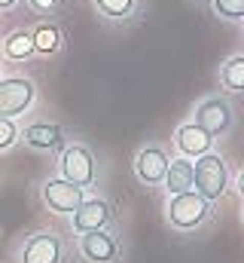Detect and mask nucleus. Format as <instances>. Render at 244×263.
<instances>
[{
	"instance_id": "obj_1",
	"label": "nucleus",
	"mask_w": 244,
	"mask_h": 263,
	"mask_svg": "<svg viewBox=\"0 0 244 263\" xmlns=\"http://www.w3.org/2000/svg\"><path fill=\"white\" fill-rule=\"evenodd\" d=\"M192 172H195V184H192L195 193H201L208 202H214V199H220L226 193V187H229V168H226L223 156L205 153V156L195 159Z\"/></svg>"
},
{
	"instance_id": "obj_17",
	"label": "nucleus",
	"mask_w": 244,
	"mask_h": 263,
	"mask_svg": "<svg viewBox=\"0 0 244 263\" xmlns=\"http://www.w3.org/2000/svg\"><path fill=\"white\" fill-rule=\"evenodd\" d=\"M220 83L229 92H244V55H232L220 67Z\"/></svg>"
},
{
	"instance_id": "obj_23",
	"label": "nucleus",
	"mask_w": 244,
	"mask_h": 263,
	"mask_svg": "<svg viewBox=\"0 0 244 263\" xmlns=\"http://www.w3.org/2000/svg\"><path fill=\"white\" fill-rule=\"evenodd\" d=\"M241 220H244V211H241Z\"/></svg>"
},
{
	"instance_id": "obj_20",
	"label": "nucleus",
	"mask_w": 244,
	"mask_h": 263,
	"mask_svg": "<svg viewBox=\"0 0 244 263\" xmlns=\"http://www.w3.org/2000/svg\"><path fill=\"white\" fill-rule=\"evenodd\" d=\"M28 6H31V12H37V15H52V12L61 9V0H28Z\"/></svg>"
},
{
	"instance_id": "obj_7",
	"label": "nucleus",
	"mask_w": 244,
	"mask_h": 263,
	"mask_svg": "<svg viewBox=\"0 0 244 263\" xmlns=\"http://www.w3.org/2000/svg\"><path fill=\"white\" fill-rule=\"evenodd\" d=\"M70 217H73V230L83 236V233H92V230H104L110 223L113 211H110V205L104 199H83L79 208Z\"/></svg>"
},
{
	"instance_id": "obj_4",
	"label": "nucleus",
	"mask_w": 244,
	"mask_h": 263,
	"mask_svg": "<svg viewBox=\"0 0 244 263\" xmlns=\"http://www.w3.org/2000/svg\"><path fill=\"white\" fill-rule=\"evenodd\" d=\"M208 211H211V202L201 196V193H195V190L177 193V196H171V202H168V217H171V223L177 230L198 227L208 217Z\"/></svg>"
},
{
	"instance_id": "obj_22",
	"label": "nucleus",
	"mask_w": 244,
	"mask_h": 263,
	"mask_svg": "<svg viewBox=\"0 0 244 263\" xmlns=\"http://www.w3.org/2000/svg\"><path fill=\"white\" fill-rule=\"evenodd\" d=\"M235 187H238V193H241V196H244V172H241V175H238V178H235Z\"/></svg>"
},
{
	"instance_id": "obj_6",
	"label": "nucleus",
	"mask_w": 244,
	"mask_h": 263,
	"mask_svg": "<svg viewBox=\"0 0 244 263\" xmlns=\"http://www.w3.org/2000/svg\"><path fill=\"white\" fill-rule=\"evenodd\" d=\"M83 199H86L83 187H76V184H70L64 178H52V181L43 184V202L58 214H73Z\"/></svg>"
},
{
	"instance_id": "obj_19",
	"label": "nucleus",
	"mask_w": 244,
	"mask_h": 263,
	"mask_svg": "<svg viewBox=\"0 0 244 263\" xmlns=\"http://www.w3.org/2000/svg\"><path fill=\"white\" fill-rule=\"evenodd\" d=\"M15 141H18V126H15V120L0 117V153H3V150H9Z\"/></svg>"
},
{
	"instance_id": "obj_10",
	"label": "nucleus",
	"mask_w": 244,
	"mask_h": 263,
	"mask_svg": "<svg viewBox=\"0 0 244 263\" xmlns=\"http://www.w3.org/2000/svg\"><path fill=\"white\" fill-rule=\"evenodd\" d=\"M168 153L162 147H144L137 156H134V175L144 181V184H162L165 181V172H168Z\"/></svg>"
},
{
	"instance_id": "obj_11",
	"label": "nucleus",
	"mask_w": 244,
	"mask_h": 263,
	"mask_svg": "<svg viewBox=\"0 0 244 263\" xmlns=\"http://www.w3.org/2000/svg\"><path fill=\"white\" fill-rule=\"evenodd\" d=\"M174 144H177V150H180L186 159H198V156L211 153L214 135H211V132H205L198 123H186V126H180V129H177V135H174Z\"/></svg>"
},
{
	"instance_id": "obj_9",
	"label": "nucleus",
	"mask_w": 244,
	"mask_h": 263,
	"mask_svg": "<svg viewBox=\"0 0 244 263\" xmlns=\"http://www.w3.org/2000/svg\"><path fill=\"white\" fill-rule=\"evenodd\" d=\"M22 263H61V239L52 233H34L22 245Z\"/></svg>"
},
{
	"instance_id": "obj_18",
	"label": "nucleus",
	"mask_w": 244,
	"mask_h": 263,
	"mask_svg": "<svg viewBox=\"0 0 244 263\" xmlns=\"http://www.w3.org/2000/svg\"><path fill=\"white\" fill-rule=\"evenodd\" d=\"M211 9L226 22H244V0H211Z\"/></svg>"
},
{
	"instance_id": "obj_16",
	"label": "nucleus",
	"mask_w": 244,
	"mask_h": 263,
	"mask_svg": "<svg viewBox=\"0 0 244 263\" xmlns=\"http://www.w3.org/2000/svg\"><path fill=\"white\" fill-rule=\"evenodd\" d=\"M98 15L107 22H128L137 12V0H92Z\"/></svg>"
},
{
	"instance_id": "obj_13",
	"label": "nucleus",
	"mask_w": 244,
	"mask_h": 263,
	"mask_svg": "<svg viewBox=\"0 0 244 263\" xmlns=\"http://www.w3.org/2000/svg\"><path fill=\"white\" fill-rule=\"evenodd\" d=\"M192 184H195L192 162H189L186 156L171 159V162H168V172H165V190H168V196H177V193L192 190Z\"/></svg>"
},
{
	"instance_id": "obj_2",
	"label": "nucleus",
	"mask_w": 244,
	"mask_h": 263,
	"mask_svg": "<svg viewBox=\"0 0 244 263\" xmlns=\"http://www.w3.org/2000/svg\"><path fill=\"white\" fill-rule=\"evenodd\" d=\"M37 101V86L31 77H0V117L18 120Z\"/></svg>"
},
{
	"instance_id": "obj_15",
	"label": "nucleus",
	"mask_w": 244,
	"mask_h": 263,
	"mask_svg": "<svg viewBox=\"0 0 244 263\" xmlns=\"http://www.w3.org/2000/svg\"><path fill=\"white\" fill-rule=\"evenodd\" d=\"M31 37H34V49H37L40 55H55L61 49V28L52 25V22L37 25V28L31 31Z\"/></svg>"
},
{
	"instance_id": "obj_12",
	"label": "nucleus",
	"mask_w": 244,
	"mask_h": 263,
	"mask_svg": "<svg viewBox=\"0 0 244 263\" xmlns=\"http://www.w3.org/2000/svg\"><path fill=\"white\" fill-rule=\"evenodd\" d=\"M18 141H25L31 150H58L64 144V129L55 126V123H31L25 132H18Z\"/></svg>"
},
{
	"instance_id": "obj_8",
	"label": "nucleus",
	"mask_w": 244,
	"mask_h": 263,
	"mask_svg": "<svg viewBox=\"0 0 244 263\" xmlns=\"http://www.w3.org/2000/svg\"><path fill=\"white\" fill-rule=\"evenodd\" d=\"M79 251L92 263H113L116 254H119V245L107 230H92V233L79 236Z\"/></svg>"
},
{
	"instance_id": "obj_3",
	"label": "nucleus",
	"mask_w": 244,
	"mask_h": 263,
	"mask_svg": "<svg viewBox=\"0 0 244 263\" xmlns=\"http://www.w3.org/2000/svg\"><path fill=\"white\" fill-rule=\"evenodd\" d=\"M58 168H61V178L76 184V187H92L95 184V175H98V165H95V156L89 147L83 144H70L61 150V159H58Z\"/></svg>"
},
{
	"instance_id": "obj_5",
	"label": "nucleus",
	"mask_w": 244,
	"mask_h": 263,
	"mask_svg": "<svg viewBox=\"0 0 244 263\" xmlns=\"http://www.w3.org/2000/svg\"><path fill=\"white\" fill-rule=\"evenodd\" d=\"M195 123L201 126L205 132H211L214 138L217 135H226L232 129V104L220 95L214 98H205L198 107H195Z\"/></svg>"
},
{
	"instance_id": "obj_14",
	"label": "nucleus",
	"mask_w": 244,
	"mask_h": 263,
	"mask_svg": "<svg viewBox=\"0 0 244 263\" xmlns=\"http://www.w3.org/2000/svg\"><path fill=\"white\" fill-rule=\"evenodd\" d=\"M37 49H34V37L31 31H9L6 40H3V55L12 59V62H25L31 59Z\"/></svg>"
},
{
	"instance_id": "obj_21",
	"label": "nucleus",
	"mask_w": 244,
	"mask_h": 263,
	"mask_svg": "<svg viewBox=\"0 0 244 263\" xmlns=\"http://www.w3.org/2000/svg\"><path fill=\"white\" fill-rule=\"evenodd\" d=\"M22 0H0V12H9V9H15Z\"/></svg>"
}]
</instances>
